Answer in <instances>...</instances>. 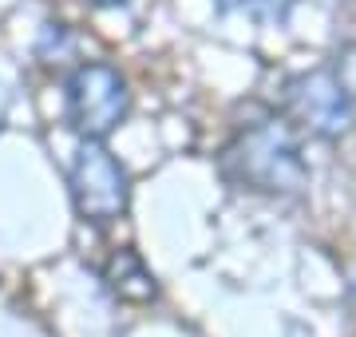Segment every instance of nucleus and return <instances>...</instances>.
I'll use <instances>...</instances> for the list:
<instances>
[{
	"mask_svg": "<svg viewBox=\"0 0 356 337\" xmlns=\"http://www.w3.org/2000/svg\"><path fill=\"white\" fill-rule=\"evenodd\" d=\"M329 72H332V79L341 84L344 95H348V100L356 104V40H353V44H344L341 52L332 56Z\"/></svg>",
	"mask_w": 356,
	"mask_h": 337,
	"instance_id": "nucleus-7",
	"label": "nucleus"
},
{
	"mask_svg": "<svg viewBox=\"0 0 356 337\" xmlns=\"http://www.w3.org/2000/svg\"><path fill=\"white\" fill-rule=\"evenodd\" d=\"M67 187H72L76 214L83 222L107 226V222L127 214V203H131L127 171L99 139H83L76 147L72 171H67Z\"/></svg>",
	"mask_w": 356,
	"mask_h": 337,
	"instance_id": "nucleus-2",
	"label": "nucleus"
},
{
	"mask_svg": "<svg viewBox=\"0 0 356 337\" xmlns=\"http://www.w3.org/2000/svg\"><path fill=\"white\" fill-rule=\"evenodd\" d=\"M131 111V88L111 64H79L67 79V119L79 139H107Z\"/></svg>",
	"mask_w": 356,
	"mask_h": 337,
	"instance_id": "nucleus-4",
	"label": "nucleus"
},
{
	"mask_svg": "<svg viewBox=\"0 0 356 337\" xmlns=\"http://www.w3.org/2000/svg\"><path fill=\"white\" fill-rule=\"evenodd\" d=\"M285 119L293 131L313 135L321 143L344 139L356 123V104L341 91L329 68H313V72H297L285 79Z\"/></svg>",
	"mask_w": 356,
	"mask_h": 337,
	"instance_id": "nucleus-3",
	"label": "nucleus"
},
{
	"mask_svg": "<svg viewBox=\"0 0 356 337\" xmlns=\"http://www.w3.org/2000/svg\"><path fill=\"white\" fill-rule=\"evenodd\" d=\"M226 171L261 195H301L309 187V163L285 116H266L238 131L226 147Z\"/></svg>",
	"mask_w": 356,
	"mask_h": 337,
	"instance_id": "nucleus-1",
	"label": "nucleus"
},
{
	"mask_svg": "<svg viewBox=\"0 0 356 337\" xmlns=\"http://www.w3.org/2000/svg\"><path fill=\"white\" fill-rule=\"evenodd\" d=\"M222 13L254 16V20H285L297 0H214Z\"/></svg>",
	"mask_w": 356,
	"mask_h": 337,
	"instance_id": "nucleus-6",
	"label": "nucleus"
},
{
	"mask_svg": "<svg viewBox=\"0 0 356 337\" xmlns=\"http://www.w3.org/2000/svg\"><path fill=\"white\" fill-rule=\"evenodd\" d=\"M103 282L111 285V294H119L123 301H151L154 298V278L143 266V258L135 250H115L107 266H103Z\"/></svg>",
	"mask_w": 356,
	"mask_h": 337,
	"instance_id": "nucleus-5",
	"label": "nucleus"
},
{
	"mask_svg": "<svg viewBox=\"0 0 356 337\" xmlns=\"http://www.w3.org/2000/svg\"><path fill=\"white\" fill-rule=\"evenodd\" d=\"M95 4H127V0H95Z\"/></svg>",
	"mask_w": 356,
	"mask_h": 337,
	"instance_id": "nucleus-8",
	"label": "nucleus"
}]
</instances>
